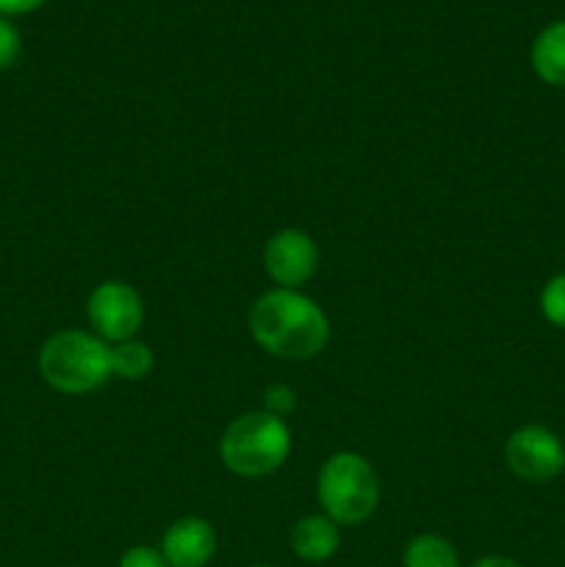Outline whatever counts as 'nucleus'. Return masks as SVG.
<instances>
[{"label": "nucleus", "mask_w": 565, "mask_h": 567, "mask_svg": "<svg viewBox=\"0 0 565 567\" xmlns=\"http://www.w3.org/2000/svg\"><path fill=\"white\" fill-rule=\"evenodd\" d=\"M39 374L66 396L92 393L111 380V347L94 332L61 330L44 341Z\"/></svg>", "instance_id": "2"}, {"label": "nucleus", "mask_w": 565, "mask_h": 567, "mask_svg": "<svg viewBox=\"0 0 565 567\" xmlns=\"http://www.w3.org/2000/svg\"><path fill=\"white\" fill-rule=\"evenodd\" d=\"M402 567H460V554L446 537L419 535L404 548Z\"/></svg>", "instance_id": "11"}, {"label": "nucleus", "mask_w": 565, "mask_h": 567, "mask_svg": "<svg viewBox=\"0 0 565 567\" xmlns=\"http://www.w3.org/2000/svg\"><path fill=\"white\" fill-rule=\"evenodd\" d=\"M316 266H319V247L305 230L286 227L266 241L264 269L277 288L297 291L316 275Z\"/></svg>", "instance_id": "7"}, {"label": "nucleus", "mask_w": 565, "mask_h": 567, "mask_svg": "<svg viewBox=\"0 0 565 567\" xmlns=\"http://www.w3.org/2000/svg\"><path fill=\"white\" fill-rule=\"evenodd\" d=\"M39 6H44V0H0V14L3 17L28 14V11H37Z\"/></svg>", "instance_id": "17"}, {"label": "nucleus", "mask_w": 565, "mask_h": 567, "mask_svg": "<svg viewBox=\"0 0 565 567\" xmlns=\"http://www.w3.org/2000/svg\"><path fill=\"white\" fill-rule=\"evenodd\" d=\"M530 61L543 83L565 89V20L552 22L537 33L530 50Z\"/></svg>", "instance_id": "10"}, {"label": "nucleus", "mask_w": 565, "mask_h": 567, "mask_svg": "<svg viewBox=\"0 0 565 567\" xmlns=\"http://www.w3.org/2000/svg\"><path fill=\"white\" fill-rule=\"evenodd\" d=\"M264 410L269 415H275V419L286 421L288 415H291L294 410H297V393H294V388L282 385V382H277V385L266 388Z\"/></svg>", "instance_id": "14"}, {"label": "nucleus", "mask_w": 565, "mask_h": 567, "mask_svg": "<svg viewBox=\"0 0 565 567\" xmlns=\"http://www.w3.org/2000/svg\"><path fill=\"white\" fill-rule=\"evenodd\" d=\"M471 567H524V565L515 563V559H510V557H482V559H476Z\"/></svg>", "instance_id": "18"}, {"label": "nucleus", "mask_w": 565, "mask_h": 567, "mask_svg": "<svg viewBox=\"0 0 565 567\" xmlns=\"http://www.w3.org/2000/svg\"><path fill=\"white\" fill-rule=\"evenodd\" d=\"M86 316L94 336L105 343L131 341L144 324V302L133 286L122 280H105L89 293Z\"/></svg>", "instance_id": "5"}, {"label": "nucleus", "mask_w": 565, "mask_h": 567, "mask_svg": "<svg viewBox=\"0 0 565 567\" xmlns=\"http://www.w3.org/2000/svg\"><path fill=\"white\" fill-rule=\"evenodd\" d=\"M249 332L271 358L310 360L330 341V319L305 293L271 288L249 308Z\"/></svg>", "instance_id": "1"}, {"label": "nucleus", "mask_w": 565, "mask_h": 567, "mask_svg": "<svg viewBox=\"0 0 565 567\" xmlns=\"http://www.w3.org/2000/svg\"><path fill=\"white\" fill-rule=\"evenodd\" d=\"M291 454V430L266 410L238 415L219 441V457L230 474L244 480L275 474Z\"/></svg>", "instance_id": "3"}, {"label": "nucleus", "mask_w": 565, "mask_h": 567, "mask_svg": "<svg viewBox=\"0 0 565 567\" xmlns=\"http://www.w3.org/2000/svg\"><path fill=\"white\" fill-rule=\"evenodd\" d=\"M22 53V39L14 22L0 14V70H9L17 64Z\"/></svg>", "instance_id": "15"}, {"label": "nucleus", "mask_w": 565, "mask_h": 567, "mask_svg": "<svg viewBox=\"0 0 565 567\" xmlns=\"http://www.w3.org/2000/svg\"><path fill=\"white\" fill-rule=\"evenodd\" d=\"M341 548V532H338L336 520L321 515H308L299 518L291 529V551L297 559L310 565H321L332 559Z\"/></svg>", "instance_id": "9"}, {"label": "nucleus", "mask_w": 565, "mask_h": 567, "mask_svg": "<svg viewBox=\"0 0 565 567\" xmlns=\"http://www.w3.org/2000/svg\"><path fill=\"white\" fill-rule=\"evenodd\" d=\"M153 349L144 341H122L111 347V377H120V380L136 382L153 371Z\"/></svg>", "instance_id": "12"}, {"label": "nucleus", "mask_w": 565, "mask_h": 567, "mask_svg": "<svg viewBox=\"0 0 565 567\" xmlns=\"http://www.w3.org/2000/svg\"><path fill=\"white\" fill-rule=\"evenodd\" d=\"M537 305H541V313L548 324H554L557 330H565V271L563 275H554L543 286Z\"/></svg>", "instance_id": "13"}, {"label": "nucleus", "mask_w": 565, "mask_h": 567, "mask_svg": "<svg viewBox=\"0 0 565 567\" xmlns=\"http://www.w3.org/2000/svg\"><path fill=\"white\" fill-rule=\"evenodd\" d=\"M316 496L321 513L338 526L366 524L380 504V480L374 465L363 454H332L319 471Z\"/></svg>", "instance_id": "4"}, {"label": "nucleus", "mask_w": 565, "mask_h": 567, "mask_svg": "<svg viewBox=\"0 0 565 567\" xmlns=\"http://www.w3.org/2000/svg\"><path fill=\"white\" fill-rule=\"evenodd\" d=\"M253 567H275V565H269V563H258V565H253Z\"/></svg>", "instance_id": "19"}, {"label": "nucleus", "mask_w": 565, "mask_h": 567, "mask_svg": "<svg viewBox=\"0 0 565 567\" xmlns=\"http://www.w3.org/2000/svg\"><path fill=\"white\" fill-rule=\"evenodd\" d=\"M161 554L170 567H205L216 554V529L197 515L175 520L161 537Z\"/></svg>", "instance_id": "8"}, {"label": "nucleus", "mask_w": 565, "mask_h": 567, "mask_svg": "<svg viewBox=\"0 0 565 567\" xmlns=\"http://www.w3.org/2000/svg\"><path fill=\"white\" fill-rule=\"evenodd\" d=\"M504 463L518 480L543 485L565 471V446L548 426H518L504 443Z\"/></svg>", "instance_id": "6"}, {"label": "nucleus", "mask_w": 565, "mask_h": 567, "mask_svg": "<svg viewBox=\"0 0 565 567\" xmlns=\"http://www.w3.org/2000/svg\"><path fill=\"white\" fill-rule=\"evenodd\" d=\"M116 567H170V563L164 559L161 548L131 546L125 554H122L120 565Z\"/></svg>", "instance_id": "16"}]
</instances>
